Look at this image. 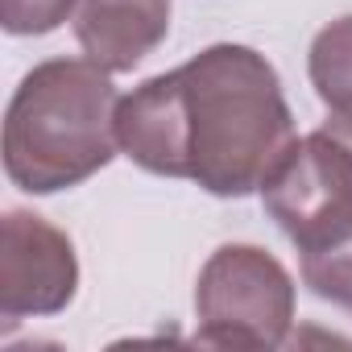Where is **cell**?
Listing matches in <instances>:
<instances>
[{
	"label": "cell",
	"instance_id": "obj_1",
	"mask_svg": "<svg viewBox=\"0 0 352 352\" xmlns=\"http://www.w3.org/2000/svg\"><path fill=\"white\" fill-rule=\"evenodd\" d=\"M116 141L149 174L245 199L294 145V116L265 54L220 42L133 87L116 108Z\"/></svg>",
	"mask_w": 352,
	"mask_h": 352
},
{
	"label": "cell",
	"instance_id": "obj_2",
	"mask_svg": "<svg viewBox=\"0 0 352 352\" xmlns=\"http://www.w3.org/2000/svg\"><path fill=\"white\" fill-rule=\"evenodd\" d=\"M120 96L112 71L91 58L34 67L5 112V174L30 195H54L100 174L116 141Z\"/></svg>",
	"mask_w": 352,
	"mask_h": 352
},
{
	"label": "cell",
	"instance_id": "obj_3",
	"mask_svg": "<svg viewBox=\"0 0 352 352\" xmlns=\"http://www.w3.org/2000/svg\"><path fill=\"white\" fill-rule=\"evenodd\" d=\"M261 204L298 249L311 294L352 311V141L336 129L294 137L261 183Z\"/></svg>",
	"mask_w": 352,
	"mask_h": 352
},
{
	"label": "cell",
	"instance_id": "obj_4",
	"mask_svg": "<svg viewBox=\"0 0 352 352\" xmlns=\"http://www.w3.org/2000/svg\"><path fill=\"white\" fill-rule=\"evenodd\" d=\"M195 340L208 348H278L294 323V282L257 245H224L195 282Z\"/></svg>",
	"mask_w": 352,
	"mask_h": 352
},
{
	"label": "cell",
	"instance_id": "obj_5",
	"mask_svg": "<svg viewBox=\"0 0 352 352\" xmlns=\"http://www.w3.org/2000/svg\"><path fill=\"white\" fill-rule=\"evenodd\" d=\"M79 261L63 228L34 212L0 220V319L5 327L30 315H58L75 298Z\"/></svg>",
	"mask_w": 352,
	"mask_h": 352
},
{
	"label": "cell",
	"instance_id": "obj_6",
	"mask_svg": "<svg viewBox=\"0 0 352 352\" xmlns=\"http://www.w3.org/2000/svg\"><path fill=\"white\" fill-rule=\"evenodd\" d=\"M170 34V0H79L75 38L112 75L141 67Z\"/></svg>",
	"mask_w": 352,
	"mask_h": 352
},
{
	"label": "cell",
	"instance_id": "obj_7",
	"mask_svg": "<svg viewBox=\"0 0 352 352\" xmlns=\"http://www.w3.org/2000/svg\"><path fill=\"white\" fill-rule=\"evenodd\" d=\"M311 87L331 112V120L352 124V17L323 25L307 54Z\"/></svg>",
	"mask_w": 352,
	"mask_h": 352
},
{
	"label": "cell",
	"instance_id": "obj_8",
	"mask_svg": "<svg viewBox=\"0 0 352 352\" xmlns=\"http://www.w3.org/2000/svg\"><path fill=\"white\" fill-rule=\"evenodd\" d=\"M75 5L79 0H0V21L13 38H34L75 17Z\"/></svg>",
	"mask_w": 352,
	"mask_h": 352
},
{
	"label": "cell",
	"instance_id": "obj_9",
	"mask_svg": "<svg viewBox=\"0 0 352 352\" xmlns=\"http://www.w3.org/2000/svg\"><path fill=\"white\" fill-rule=\"evenodd\" d=\"M327 129H336L340 137H348V141H352V124H340V120H327Z\"/></svg>",
	"mask_w": 352,
	"mask_h": 352
}]
</instances>
